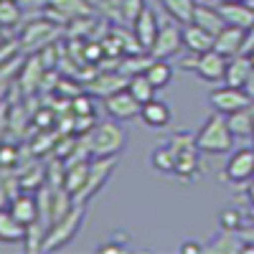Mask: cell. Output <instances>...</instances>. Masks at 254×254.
I'll return each instance as SVG.
<instances>
[{"mask_svg": "<svg viewBox=\"0 0 254 254\" xmlns=\"http://www.w3.org/2000/svg\"><path fill=\"white\" fill-rule=\"evenodd\" d=\"M145 0H117V10H120V18L125 20V23H135V18L145 10Z\"/></svg>", "mask_w": 254, "mask_h": 254, "instance_id": "cell-31", "label": "cell"}, {"mask_svg": "<svg viewBox=\"0 0 254 254\" xmlns=\"http://www.w3.org/2000/svg\"><path fill=\"white\" fill-rule=\"evenodd\" d=\"M163 3V10L168 18H176L178 23H190L196 15V8H198V0H160Z\"/></svg>", "mask_w": 254, "mask_h": 254, "instance_id": "cell-22", "label": "cell"}, {"mask_svg": "<svg viewBox=\"0 0 254 254\" xmlns=\"http://www.w3.org/2000/svg\"><path fill=\"white\" fill-rule=\"evenodd\" d=\"M226 178L231 183H247L249 178H254V147H242L229 155Z\"/></svg>", "mask_w": 254, "mask_h": 254, "instance_id": "cell-11", "label": "cell"}, {"mask_svg": "<svg viewBox=\"0 0 254 254\" xmlns=\"http://www.w3.org/2000/svg\"><path fill=\"white\" fill-rule=\"evenodd\" d=\"M224 3H249V0H224Z\"/></svg>", "mask_w": 254, "mask_h": 254, "instance_id": "cell-38", "label": "cell"}, {"mask_svg": "<svg viewBox=\"0 0 254 254\" xmlns=\"http://www.w3.org/2000/svg\"><path fill=\"white\" fill-rule=\"evenodd\" d=\"M244 89L252 94V99H254V71H252V76L247 79V84H244Z\"/></svg>", "mask_w": 254, "mask_h": 254, "instance_id": "cell-36", "label": "cell"}, {"mask_svg": "<svg viewBox=\"0 0 254 254\" xmlns=\"http://www.w3.org/2000/svg\"><path fill=\"white\" fill-rule=\"evenodd\" d=\"M97 249H99V252H122L125 244H120V242H107V244H99Z\"/></svg>", "mask_w": 254, "mask_h": 254, "instance_id": "cell-34", "label": "cell"}, {"mask_svg": "<svg viewBox=\"0 0 254 254\" xmlns=\"http://www.w3.org/2000/svg\"><path fill=\"white\" fill-rule=\"evenodd\" d=\"M252 203H254V186H252Z\"/></svg>", "mask_w": 254, "mask_h": 254, "instance_id": "cell-40", "label": "cell"}, {"mask_svg": "<svg viewBox=\"0 0 254 254\" xmlns=\"http://www.w3.org/2000/svg\"><path fill=\"white\" fill-rule=\"evenodd\" d=\"M84 214H87V203H74L66 216H61L59 221H54V226L49 229V237L44 242V252H56L61 247H66L76 237V231L81 229Z\"/></svg>", "mask_w": 254, "mask_h": 254, "instance_id": "cell-3", "label": "cell"}, {"mask_svg": "<svg viewBox=\"0 0 254 254\" xmlns=\"http://www.w3.org/2000/svg\"><path fill=\"white\" fill-rule=\"evenodd\" d=\"M234 132L229 127V120L226 115H211L201 130L196 132V142H198V150L206 153V155H224V153H231L234 147Z\"/></svg>", "mask_w": 254, "mask_h": 254, "instance_id": "cell-1", "label": "cell"}, {"mask_svg": "<svg viewBox=\"0 0 254 254\" xmlns=\"http://www.w3.org/2000/svg\"><path fill=\"white\" fill-rule=\"evenodd\" d=\"M130 28H132V36L137 38L140 49L150 54L155 38H158V31H160V18H158V13H155L150 5H145V10L135 18V23H132Z\"/></svg>", "mask_w": 254, "mask_h": 254, "instance_id": "cell-10", "label": "cell"}, {"mask_svg": "<svg viewBox=\"0 0 254 254\" xmlns=\"http://www.w3.org/2000/svg\"><path fill=\"white\" fill-rule=\"evenodd\" d=\"M3 168L5 171H10V165L13 163H20V155H18V147L15 145H10V142H5V147H3Z\"/></svg>", "mask_w": 254, "mask_h": 254, "instance_id": "cell-33", "label": "cell"}, {"mask_svg": "<svg viewBox=\"0 0 254 254\" xmlns=\"http://www.w3.org/2000/svg\"><path fill=\"white\" fill-rule=\"evenodd\" d=\"M211 107L221 115H234V112H242V110H249L252 107V94L244 89V87H231V84H224L221 89H214L208 97Z\"/></svg>", "mask_w": 254, "mask_h": 254, "instance_id": "cell-7", "label": "cell"}, {"mask_svg": "<svg viewBox=\"0 0 254 254\" xmlns=\"http://www.w3.org/2000/svg\"><path fill=\"white\" fill-rule=\"evenodd\" d=\"M89 142L92 158H110V155H120L127 145V132L122 130V125L117 120H107V122H97L89 132H84Z\"/></svg>", "mask_w": 254, "mask_h": 254, "instance_id": "cell-2", "label": "cell"}, {"mask_svg": "<svg viewBox=\"0 0 254 254\" xmlns=\"http://www.w3.org/2000/svg\"><path fill=\"white\" fill-rule=\"evenodd\" d=\"M208 3H211V0H208Z\"/></svg>", "mask_w": 254, "mask_h": 254, "instance_id": "cell-41", "label": "cell"}, {"mask_svg": "<svg viewBox=\"0 0 254 254\" xmlns=\"http://www.w3.org/2000/svg\"><path fill=\"white\" fill-rule=\"evenodd\" d=\"M127 89L132 92V97L140 102V104H145V102H150L153 97H155V92H158V87L147 79V74L145 71H140V74H132L130 76V81H127Z\"/></svg>", "mask_w": 254, "mask_h": 254, "instance_id": "cell-25", "label": "cell"}, {"mask_svg": "<svg viewBox=\"0 0 254 254\" xmlns=\"http://www.w3.org/2000/svg\"><path fill=\"white\" fill-rule=\"evenodd\" d=\"M203 247L198 244V242H186V244H181V252H201Z\"/></svg>", "mask_w": 254, "mask_h": 254, "instance_id": "cell-35", "label": "cell"}, {"mask_svg": "<svg viewBox=\"0 0 254 254\" xmlns=\"http://www.w3.org/2000/svg\"><path fill=\"white\" fill-rule=\"evenodd\" d=\"M46 3L54 10H59L61 23H69V20L76 18V15H92L89 3H84V0H46Z\"/></svg>", "mask_w": 254, "mask_h": 254, "instance_id": "cell-24", "label": "cell"}, {"mask_svg": "<svg viewBox=\"0 0 254 254\" xmlns=\"http://www.w3.org/2000/svg\"><path fill=\"white\" fill-rule=\"evenodd\" d=\"M89 163L92 160H76V163H66V176H64V188L69 190L71 196H76L84 188L89 178Z\"/></svg>", "mask_w": 254, "mask_h": 254, "instance_id": "cell-21", "label": "cell"}, {"mask_svg": "<svg viewBox=\"0 0 254 254\" xmlns=\"http://www.w3.org/2000/svg\"><path fill=\"white\" fill-rule=\"evenodd\" d=\"M13 211V216L20 219L26 226H31L33 221H38L41 216V208H38V196H31L28 190H20V193L10 201V206H5Z\"/></svg>", "mask_w": 254, "mask_h": 254, "instance_id": "cell-16", "label": "cell"}, {"mask_svg": "<svg viewBox=\"0 0 254 254\" xmlns=\"http://www.w3.org/2000/svg\"><path fill=\"white\" fill-rule=\"evenodd\" d=\"M71 110H74L76 117L92 115V102H89V97H87V94H76V97H71Z\"/></svg>", "mask_w": 254, "mask_h": 254, "instance_id": "cell-32", "label": "cell"}, {"mask_svg": "<svg viewBox=\"0 0 254 254\" xmlns=\"http://www.w3.org/2000/svg\"><path fill=\"white\" fill-rule=\"evenodd\" d=\"M145 74H147V79H150L158 89H163L173 79V66H171V61H168V59H153L150 64H147Z\"/></svg>", "mask_w": 254, "mask_h": 254, "instance_id": "cell-26", "label": "cell"}, {"mask_svg": "<svg viewBox=\"0 0 254 254\" xmlns=\"http://www.w3.org/2000/svg\"><path fill=\"white\" fill-rule=\"evenodd\" d=\"M244 44H247V28H239V26L226 23V28L216 33L214 49L231 59V56H239V54H242Z\"/></svg>", "mask_w": 254, "mask_h": 254, "instance_id": "cell-13", "label": "cell"}, {"mask_svg": "<svg viewBox=\"0 0 254 254\" xmlns=\"http://www.w3.org/2000/svg\"><path fill=\"white\" fill-rule=\"evenodd\" d=\"M193 20H196L198 26H203L206 31H211L214 36H216L219 31L226 28V18H224V13L219 10V5H208V0H201V3H198Z\"/></svg>", "mask_w": 254, "mask_h": 254, "instance_id": "cell-18", "label": "cell"}, {"mask_svg": "<svg viewBox=\"0 0 254 254\" xmlns=\"http://www.w3.org/2000/svg\"><path fill=\"white\" fill-rule=\"evenodd\" d=\"M254 71V61L252 56H231L229 61V69H226V76H224V84H231V87H244L247 79L252 76Z\"/></svg>", "mask_w": 254, "mask_h": 254, "instance_id": "cell-20", "label": "cell"}, {"mask_svg": "<svg viewBox=\"0 0 254 254\" xmlns=\"http://www.w3.org/2000/svg\"><path fill=\"white\" fill-rule=\"evenodd\" d=\"M214 41L216 36L206 31L203 26H198L196 20H190V23L183 26V46L188 54H203V51H211L214 49Z\"/></svg>", "mask_w": 254, "mask_h": 254, "instance_id": "cell-12", "label": "cell"}, {"mask_svg": "<svg viewBox=\"0 0 254 254\" xmlns=\"http://www.w3.org/2000/svg\"><path fill=\"white\" fill-rule=\"evenodd\" d=\"M219 10L224 13L226 23L239 26V28H254V5L252 3H224L219 0Z\"/></svg>", "mask_w": 254, "mask_h": 254, "instance_id": "cell-17", "label": "cell"}, {"mask_svg": "<svg viewBox=\"0 0 254 254\" xmlns=\"http://www.w3.org/2000/svg\"><path fill=\"white\" fill-rule=\"evenodd\" d=\"M208 252H244V239L239 231H221L208 244Z\"/></svg>", "mask_w": 254, "mask_h": 254, "instance_id": "cell-27", "label": "cell"}, {"mask_svg": "<svg viewBox=\"0 0 254 254\" xmlns=\"http://www.w3.org/2000/svg\"><path fill=\"white\" fill-rule=\"evenodd\" d=\"M150 165L163 176H176V153H173V147L168 142L155 145L153 155H150Z\"/></svg>", "mask_w": 254, "mask_h": 254, "instance_id": "cell-23", "label": "cell"}, {"mask_svg": "<svg viewBox=\"0 0 254 254\" xmlns=\"http://www.w3.org/2000/svg\"><path fill=\"white\" fill-rule=\"evenodd\" d=\"M61 33V23L59 20H49L46 18H36L31 20V23L23 26V31H20V49H23L26 54H36L38 49H46L49 44H54L56 36Z\"/></svg>", "mask_w": 254, "mask_h": 254, "instance_id": "cell-4", "label": "cell"}, {"mask_svg": "<svg viewBox=\"0 0 254 254\" xmlns=\"http://www.w3.org/2000/svg\"><path fill=\"white\" fill-rule=\"evenodd\" d=\"M115 165H117V155H110V158H92V163H89V178H87V183H84V188L74 196V203H89V201L99 193V190H102V186L110 181Z\"/></svg>", "mask_w": 254, "mask_h": 254, "instance_id": "cell-5", "label": "cell"}, {"mask_svg": "<svg viewBox=\"0 0 254 254\" xmlns=\"http://www.w3.org/2000/svg\"><path fill=\"white\" fill-rule=\"evenodd\" d=\"M249 219H252V224H254V208L249 211Z\"/></svg>", "mask_w": 254, "mask_h": 254, "instance_id": "cell-39", "label": "cell"}, {"mask_svg": "<svg viewBox=\"0 0 254 254\" xmlns=\"http://www.w3.org/2000/svg\"><path fill=\"white\" fill-rule=\"evenodd\" d=\"M20 18H23L20 0H0V20H3V28H13L15 23H20Z\"/></svg>", "mask_w": 254, "mask_h": 254, "instance_id": "cell-28", "label": "cell"}, {"mask_svg": "<svg viewBox=\"0 0 254 254\" xmlns=\"http://www.w3.org/2000/svg\"><path fill=\"white\" fill-rule=\"evenodd\" d=\"M140 120H142L147 127H153V130H163V127L171 125V120H173V110H171V104H168V102L153 97L150 102H145V104H142Z\"/></svg>", "mask_w": 254, "mask_h": 254, "instance_id": "cell-14", "label": "cell"}, {"mask_svg": "<svg viewBox=\"0 0 254 254\" xmlns=\"http://www.w3.org/2000/svg\"><path fill=\"white\" fill-rule=\"evenodd\" d=\"M188 66L198 74V79H203L208 84H216V81H224V76H226L229 56H224L216 49H211V51H203V54H193V61H190Z\"/></svg>", "mask_w": 254, "mask_h": 254, "instance_id": "cell-8", "label": "cell"}, {"mask_svg": "<svg viewBox=\"0 0 254 254\" xmlns=\"http://www.w3.org/2000/svg\"><path fill=\"white\" fill-rule=\"evenodd\" d=\"M97 5H117V0H94Z\"/></svg>", "mask_w": 254, "mask_h": 254, "instance_id": "cell-37", "label": "cell"}, {"mask_svg": "<svg viewBox=\"0 0 254 254\" xmlns=\"http://www.w3.org/2000/svg\"><path fill=\"white\" fill-rule=\"evenodd\" d=\"M28 226L13 216L10 208L0 211V242H26Z\"/></svg>", "mask_w": 254, "mask_h": 254, "instance_id": "cell-19", "label": "cell"}, {"mask_svg": "<svg viewBox=\"0 0 254 254\" xmlns=\"http://www.w3.org/2000/svg\"><path fill=\"white\" fill-rule=\"evenodd\" d=\"M104 110H107V115L117 122H130L135 117H140V110H142V104L132 97L130 89H120L110 97H104Z\"/></svg>", "mask_w": 254, "mask_h": 254, "instance_id": "cell-9", "label": "cell"}, {"mask_svg": "<svg viewBox=\"0 0 254 254\" xmlns=\"http://www.w3.org/2000/svg\"><path fill=\"white\" fill-rule=\"evenodd\" d=\"M226 120H229V127H231L234 135H254V117H252V112L242 110V112L229 115Z\"/></svg>", "mask_w": 254, "mask_h": 254, "instance_id": "cell-29", "label": "cell"}, {"mask_svg": "<svg viewBox=\"0 0 254 254\" xmlns=\"http://www.w3.org/2000/svg\"><path fill=\"white\" fill-rule=\"evenodd\" d=\"M219 224L224 231H242L244 229V211L234 208V206H229L221 211V216H219Z\"/></svg>", "mask_w": 254, "mask_h": 254, "instance_id": "cell-30", "label": "cell"}, {"mask_svg": "<svg viewBox=\"0 0 254 254\" xmlns=\"http://www.w3.org/2000/svg\"><path fill=\"white\" fill-rule=\"evenodd\" d=\"M125 76H127V74H122V71H99V74H94V79L87 84V89H89L92 94L110 97V94H115V92H120V89L127 87V81H130V79H125Z\"/></svg>", "mask_w": 254, "mask_h": 254, "instance_id": "cell-15", "label": "cell"}, {"mask_svg": "<svg viewBox=\"0 0 254 254\" xmlns=\"http://www.w3.org/2000/svg\"><path fill=\"white\" fill-rule=\"evenodd\" d=\"M181 49H186L183 46V23H178L176 18L160 20V31L150 49V56L153 59H173L181 54Z\"/></svg>", "mask_w": 254, "mask_h": 254, "instance_id": "cell-6", "label": "cell"}]
</instances>
